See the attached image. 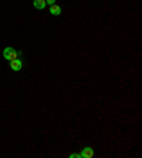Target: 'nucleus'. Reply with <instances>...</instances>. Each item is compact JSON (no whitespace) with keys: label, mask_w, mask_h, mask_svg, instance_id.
Returning <instances> with one entry per match:
<instances>
[{"label":"nucleus","mask_w":142,"mask_h":158,"mask_svg":"<svg viewBox=\"0 0 142 158\" xmlns=\"http://www.w3.org/2000/svg\"><path fill=\"white\" fill-rule=\"evenodd\" d=\"M21 67H23V61H21L20 58H16V60L10 61V68H12L13 71H20Z\"/></svg>","instance_id":"nucleus-2"},{"label":"nucleus","mask_w":142,"mask_h":158,"mask_svg":"<svg viewBox=\"0 0 142 158\" xmlns=\"http://www.w3.org/2000/svg\"><path fill=\"white\" fill-rule=\"evenodd\" d=\"M46 3L50 4V6H53V4H56V0H46Z\"/></svg>","instance_id":"nucleus-7"},{"label":"nucleus","mask_w":142,"mask_h":158,"mask_svg":"<svg viewBox=\"0 0 142 158\" xmlns=\"http://www.w3.org/2000/svg\"><path fill=\"white\" fill-rule=\"evenodd\" d=\"M80 157L81 158H93L94 157V150L91 147H85L82 148V151L80 152Z\"/></svg>","instance_id":"nucleus-3"},{"label":"nucleus","mask_w":142,"mask_h":158,"mask_svg":"<svg viewBox=\"0 0 142 158\" xmlns=\"http://www.w3.org/2000/svg\"><path fill=\"white\" fill-rule=\"evenodd\" d=\"M61 7L58 6V4H53V6H50V13L53 14V16H60L61 14Z\"/></svg>","instance_id":"nucleus-5"},{"label":"nucleus","mask_w":142,"mask_h":158,"mask_svg":"<svg viewBox=\"0 0 142 158\" xmlns=\"http://www.w3.org/2000/svg\"><path fill=\"white\" fill-rule=\"evenodd\" d=\"M70 158H81V157H80V154L74 152V154H70Z\"/></svg>","instance_id":"nucleus-6"},{"label":"nucleus","mask_w":142,"mask_h":158,"mask_svg":"<svg viewBox=\"0 0 142 158\" xmlns=\"http://www.w3.org/2000/svg\"><path fill=\"white\" fill-rule=\"evenodd\" d=\"M3 57L6 58L7 61H13V60L19 58V51L14 50L13 47H6L3 50Z\"/></svg>","instance_id":"nucleus-1"},{"label":"nucleus","mask_w":142,"mask_h":158,"mask_svg":"<svg viewBox=\"0 0 142 158\" xmlns=\"http://www.w3.org/2000/svg\"><path fill=\"white\" fill-rule=\"evenodd\" d=\"M33 6H34L37 10H44L47 3H46V0H33Z\"/></svg>","instance_id":"nucleus-4"}]
</instances>
